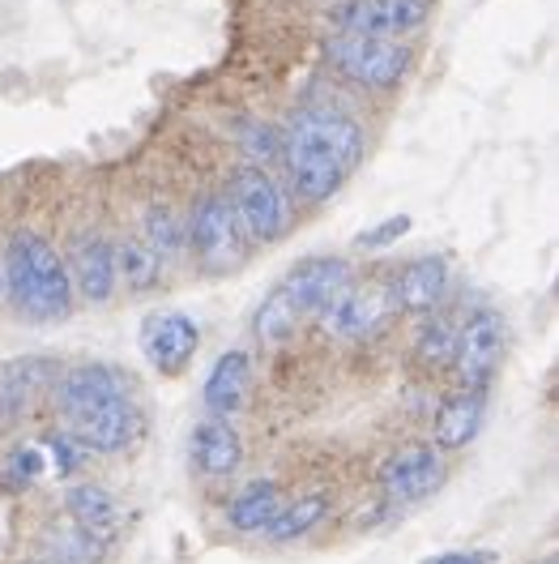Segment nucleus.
Wrapping results in <instances>:
<instances>
[{
    "instance_id": "f257e3e1",
    "label": "nucleus",
    "mask_w": 559,
    "mask_h": 564,
    "mask_svg": "<svg viewBox=\"0 0 559 564\" xmlns=\"http://www.w3.org/2000/svg\"><path fill=\"white\" fill-rule=\"evenodd\" d=\"M56 415L65 436L86 454H120L141 436V406L133 398V381L120 368L81 364L56 377Z\"/></svg>"
},
{
    "instance_id": "f03ea898",
    "label": "nucleus",
    "mask_w": 559,
    "mask_h": 564,
    "mask_svg": "<svg viewBox=\"0 0 559 564\" xmlns=\"http://www.w3.org/2000/svg\"><path fill=\"white\" fill-rule=\"evenodd\" d=\"M359 159H363V129L333 107L299 111L282 133V163L291 188L304 202H329L359 167Z\"/></svg>"
},
{
    "instance_id": "7ed1b4c3",
    "label": "nucleus",
    "mask_w": 559,
    "mask_h": 564,
    "mask_svg": "<svg viewBox=\"0 0 559 564\" xmlns=\"http://www.w3.org/2000/svg\"><path fill=\"white\" fill-rule=\"evenodd\" d=\"M0 286L9 291L18 317L52 325L73 313L69 265L39 231H13L9 248L0 252Z\"/></svg>"
},
{
    "instance_id": "20e7f679",
    "label": "nucleus",
    "mask_w": 559,
    "mask_h": 564,
    "mask_svg": "<svg viewBox=\"0 0 559 564\" xmlns=\"http://www.w3.org/2000/svg\"><path fill=\"white\" fill-rule=\"evenodd\" d=\"M350 279H354V274H350V261H342V257H313V261H299V265L270 291V300L256 308V317H252L256 338H261L265 347H278L282 338H291V329H295L299 321L320 313Z\"/></svg>"
},
{
    "instance_id": "39448f33",
    "label": "nucleus",
    "mask_w": 559,
    "mask_h": 564,
    "mask_svg": "<svg viewBox=\"0 0 559 564\" xmlns=\"http://www.w3.org/2000/svg\"><path fill=\"white\" fill-rule=\"evenodd\" d=\"M325 61L329 69L342 73L354 86L368 90H393L410 73V47L397 39H368V35H333L325 39Z\"/></svg>"
},
{
    "instance_id": "423d86ee",
    "label": "nucleus",
    "mask_w": 559,
    "mask_h": 564,
    "mask_svg": "<svg viewBox=\"0 0 559 564\" xmlns=\"http://www.w3.org/2000/svg\"><path fill=\"white\" fill-rule=\"evenodd\" d=\"M325 334H333L338 343H363V338H376L388 321L397 317V295H393V282L385 279H368L354 282L350 279L320 313Z\"/></svg>"
},
{
    "instance_id": "0eeeda50",
    "label": "nucleus",
    "mask_w": 559,
    "mask_h": 564,
    "mask_svg": "<svg viewBox=\"0 0 559 564\" xmlns=\"http://www.w3.org/2000/svg\"><path fill=\"white\" fill-rule=\"evenodd\" d=\"M184 245L193 248V257L201 261V270L210 274H227L244 261L248 252V236L240 231L235 214L227 206V197H201L193 206V218L184 227Z\"/></svg>"
},
{
    "instance_id": "6e6552de",
    "label": "nucleus",
    "mask_w": 559,
    "mask_h": 564,
    "mask_svg": "<svg viewBox=\"0 0 559 564\" xmlns=\"http://www.w3.org/2000/svg\"><path fill=\"white\" fill-rule=\"evenodd\" d=\"M222 197H227V206H231V214H235V223H240V231H244L248 240L274 245V240L286 236V223H291L286 197H282V188L261 167H240Z\"/></svg>"
},
{
    "instance_id": "1a4fd4ad",
    "label": "nucleus",
    "mask_w": 559,
    "mask_h": 564,
    "mask_svg": "<svg viewBox=\"0 0 559 564\" xmlns=\"http://www.w3.org/2000/svg\"><path fill=\"white\" fill-rule=\"evenodd\" d=\"M508 347V325L495 308H470L465 321L457 325V347H453V368L461 389H487L495 377L500 359Z\"/></svg>"
},
{
    "instance_id": "9d476101",
    "label": "nucleus",
    "mask_w": 559,
    "mask_h": 564,
    "mask_svg": "<svg viewBox=\"0 0 559 564\" xmlns=\"http://www.w3.org/2000/svg\"><path fill=\"white\" fill-rule=\"evenodd\" d=\"M325 18L338 26V35L397 39L431 18V0H342Z\"/></svg>"
},
{
    "instance_id": "9b49d317",
    "label": "nucleus",
    "mask_w": 559,
    "mask_h": 564,
    "mask_svg": "<svg viewBox=\"0 0 559 564\" xmlns=\"http://www.w3.org/2000/svg\"><path fill=\"white\" fill-rule=\"evenodd\" d=\"M141 355L158 368V372H184L193 364V355L201 347V325L188 317V313H175V308H158L141 321Z\"/></svg>"
},
{
    "instance_id": "f8f14e48",
    "label": "nucleus",
    "mask_w": 559,
    "mask_h": 564,
    "mask_svg": "<svg viewBox=\"0 0 559 564\" xmlns=\"http://www.w3.org/2000/svg\"><path fill=\"white\" fill-rule=\"evenodd\" d=\"M381 488L397 505H419L445 488V458L431 445H406L381 466Z\"/></svg>"
},
{
    "instance_id": "ddd939ff",
    "label": "nucleus",
    "mask_w": 559,
    "mask_h": 564,
    "mask_svg": "<svg viewBox=\"0 0 559 564\" xmlns=\"http://www.w3.org/2000/svg\"><path fill=\"white\" fill-rule=\"evenodd\" d=\"M188 458H193V466H197L201 475L227 479V475H235L240 462H244V441H240V432L231 427V420L206 415V420L193 427V436H188Z\"/></svg>"
},
{
    "instance_id": "4468645a",
    "label": "nucleus",
    "mask_w": 559,
    "mask_h": 564,
    "mask_svg": "<svg viewBox=\"0 0 559 564\" xmlns=\"http://www.w3.org/2000/svg\"><path fill=\"white\" fill-rule=\"evenodd\" d=\"M252 393V359L248 351H222L213 359L210 377H206V411L213 420H235L248 406Z\"/></svg>"
},
{
    "instance_id": "2eb2a0df",
    "label": "nucleus",
    "mask_w": 559,
    "mask_h": 564,
    "mask_svg": "<svg viewBox=\"0 0 559 564\" xmlns=\"http://www.w3.org/2000/svg\"><path fill=\"white\" fill-rule=\"evenodd\" d=\"M69 279H77V291L81 300L90 304H107L111 291H116V245L99 236V231H86L77 245H73V261H69Z\"/></svg>"
},
{
    "instance_id": "dca6fc26",
    "label": "nucleus",
    "mask_w": 559,
    "mask_h": 564,
    "mask_svg": "<svg viewBox=\"0 0 559 564\" xmlns=\"http://www.w3.org/2000/svg\"><path fill=\"white\" fill-rule=\"evenodd\" d=\"M56 386V359H43V355H22L13 364H4L0 372V420H18L22 411H31L43 389Z\"/></svg>"
},
{
    "instance_id": "f3484780",
    "label": "nucleus",
    "mask_w": 559,
    "mask_h": 564,
    "mask_svg": "<svg viewBox=\"0 0 559 564\" xmlns=\"http://www.w3.org/2000/svg\"><path fill=\"white\" fill-rule=\"evenodd\" d=\"M487 420V389H457L436 411V445L440 449H465Z\"/></svg>"
},
{
    "instance_id": "a211bd4d",
    "label": "nucleus",
    "mask_w": 559,
    "mask_h": 564,
    "mask_svg": "<svg viewBox=\"0 0 559 564\" xmlns=\"http://www.w3.org/2000/svg\"><path fill=\"white\" fill-rule=\"evenodd\" d=\"M445 291H449V261L440 252L410 261L397 274V282H393L397 308H406V313H436V304L445 300Z\"/></svg>"
},
{
    "instance_id": "6ab92c4d",
    "label": "nucleus",
    "mask_w": 559,
    "mask_h": 564,
    "mask_svg": "<svg viewBox=\"0 0 559 564\" xmlns=\"http://www.w3.org/2000/svg\"><path fill=\"white\" fill-rule=\"evenodd\" d=\"M65 509H69V518L77 527H86L90 534H99L107 539L111 530L124 522V509H120V500L99 488V484H73L69 492H65Z\"/></svg>"
},
{
    "instance_id": "aec40b11",
    "label": "nucleus",
    "mask_w": 559,
    "mask_h": 564,
    "mask_svg": "<svg viewBox=\"0 0 559 564\" xmlns=\"http://www.w3.org/2000/svg\"><path fill=\"white\" fill-rule=\"evenodd\" d=\"M43 547H47L52 564H99L107 552V539L77 527L73 518H61V522H52L43 530Z\"/></svg>"
},
{
    "instance_id": "412c9836",
    "label": "nucleus",
    "mask_w": 559,
    "mask_h": 564,
    "mask_svg": "<svg viewBox=\"0 0 559 564\" xmlns=\"http://www.w3.org/2000/svg\"><path fill=\"white\" fill-rule=\"evenodd\" d=\"M278 509H282L278 484L256 479V484H248L244 492L227 505V527L240 530V534H265V527L274 522Z\"/></svg>"
},
{
    "instance_id": "4be33fe9",
    "label": "nucleus",
    "mask_w": 559,
    "mask_h": 564,
    "mask_svg": "<svg viewBox=\"0 0 559 564\" xmlns=\"http://www.w3.org/2000/svg\"><path fill=\"white\" fill-rule=\"evenodd\" d=\"M325 518H329V496L325 492L299 496V500L282 505L278 513H274V522L265 527V534H270L274 543H295V539H304L308 530L320 527Z\"/></svg>"
},
{
    "instance_id": "5701e85b",
    "label": "nucleus",
    "mask_w": 559,
    "mask_h": 564,
    "mask_svg": "<svg viewBox=\"0 0 559 564\" xmlns=\"http://www.w3.org/2000/svg\"><path fill=\"white\" fill-rule=\"evenodd\" d=\"M116 274H124V286L129 291H150L163 279V257L145 240H120L116 245Z\"/></svg>"
},
{
    "instance_id": "b1692460",
    "label": "nucleus",
    "mask_w": 559,
    "mask_h": 564,
    "mask_svg": "<svg viewBox=\"0 0 559 564\" xmlns=\"http://www.w3.org/2000/svg\"><path fill=\"white\" fill-rule=\"evenodd\" d=\"M453 347H457V321L453 317H431L419 329V343H415V355L431 368H445L453 364Z\"/></svg>"
},
{
    "instance_id": "393cba45",
    "label": "nucleus",
    "mask_w": 559,
    "mask_h": 564,
    "mask_svg": "<svg viewBox=\"0 0 559 564\" xmlns=\"http://www.w3.org/2000/svg\"><path fill=\"white\" fill-rule=\"evenodd\" d=\"M145 245L154 248L158 257H163V252H175V248H184V223H179L167 206L145 210Z\"/></svg>"
},
{
    "instance_id": "a878e982",
    "label": "nucleus",
    "mask_w": 559,
    "mask_h": 564,
    "mask_svg": "<svg viewBox=\"0 0 559 564\" xmlns=\"http://www.w3.org/2000/svg\"><path fill=\"white\" fill-rule=\"evenodd\" d=\"M9 470H13V479H18V484L39 479V475L47 470V454H43V445H26V449H18V454L9 458Z\"/></svg>"
},
{
    "instance_id": "bb28decb",
    "label": "nucleus",
    "mask_w": 559,
    "mask_h": 564,
    "mask_svg": "<svg viewBox=\"0 0 559 564\" xmlns=\"http://www.w3.org/2000/svg\"><path fill=\"white\" fill-rule=\"evenodd\" d=\"M406 231H410V218H406V214H393L388 223L363 231V236H359V248H385V245H393V240H402Z\"/></svg>"
},
{
    "instance_id": "cd10ccee",
    "label": "nucleus",
    "mask_w": 559,
    "mask_h": 564,
    "mask_svg": "<svg viewBox=\"0 0 559 564\" xmlns=\"http://www.w3.org/2000/svg\"><path fill=\"white\" fill-rule=\"evenodd\" d=\"M43 454H52V458H56V470H73L86 449H81V445H73L69 436H52V441L43 445Z\"/></svg>"
},
{
    "instance_id": "c85d7f7f",
    "label": "nucleus",
    "mask_w": 559,
    "mask_h": 564,
    "mask_svg": "<svg viewBox=\"0 0 559 564\" xmlns=\"http://www.w3.org/2000/svg\"><path fill=\"white\" fill-rule=\"evenodd\" d=\"M495 561V552H440V556H431V561L423 564H491Z\"/></svg>"
},
{
    "instance_id": "c756f323",
    "label": "nucleus",
    "mask_w": 559,
    "mask_h": 564,
    "mask_svg": "<svg viewBox=\"0 0 559 564\" xmlns=\"http://www.w3.org/2000/svg\"><path fill=\"white\" fill-rule=\"evenodd\" d=\"M35 564H52V561H35Z\"/></svg>"
},
{
    "instance_id": "7c9ffc66",
    "label": "nucleus",
    "mask_w": 559,
    "mask_h": 564,
    "mask_svg": "<svg viewBox=\"0 0 559 564\" xmlns=\"http://www.w3.org/2000/svg\"><path fill=\"white\" fill-rule=\"evenodd\" d=\"M542 564H556V561H542Z\"/></svg>"
}]
</instances>
